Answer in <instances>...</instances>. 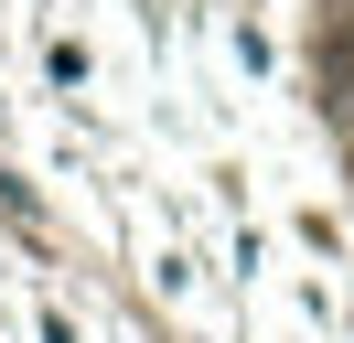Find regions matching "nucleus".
<instances>
[{"label":"nucleus","instance_id":"nucleus-1","mask_svg":"<svg viewBox=\"0 0 354 343\" xmlns=\"http://www.w3.org/2000/svg\"><path fill=\"white\" fill-rule=\"evenodd\" d=\"M0 214H11V236H22V247H44V204H32V183L11 161H0Z\"/></svg>","mask_w":354,"mask_h":343},{"label":"nucleus","instance_id":"nucleus-2","mask_svg":"<svg viewBox=\"0 0 354 343\" xmlns=\"http://www.w3.org/2000/svg\"><path fill=\"white\" fill-rule=\"evenodd\" d=\"M44 343H75V322H65V311H44Z\"/></svg>","mask_w":354,"mask_h":343}]
</instances>
